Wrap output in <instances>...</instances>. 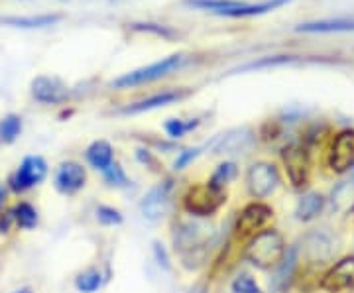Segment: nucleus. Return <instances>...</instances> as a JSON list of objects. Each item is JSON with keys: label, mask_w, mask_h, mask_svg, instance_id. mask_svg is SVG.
I'll use <instances>...</instances> for the list:
<instances>
[{"label": "nucleus", "mask_w": 354, "mask_h": 293, "mask_svg": "<svg viewBox=\"0 0 354 293\" xmlns=\"http://www.w3.org/2000/svg\"><path fill=\"white\" fill-rule=\"evenodd\" d=\"M286 252H288V246L281 232L276 229H266L254 234L252 240L246 244L244 256L256 268L276 270L286 258Z\"/></svg>", "instance_id": "nucleus-1"}, {"label": "nucleus", "mask_w": 354, "mask_h": 293, "mask_svg": "<svg viewBox=\"0 0 354 293\" xmlns=\"http://www.w3.org/2000/svg\"><path fill=\"white\" fill-rule=\"evenodd\" d=\"M187 62L185 53H174V55H167L162 62H156L152 65H146V67H140L136 71H130L124 75L116 77L111 87L113 89H130V87H138V85H146V83H152L158 81L162 77H167L169 73L177 71L179 67H183V64Z\"/></svg>", "instance_id": "nucleus-2"}, {"label": "nucleus", "mask_w": 354, "mask_h": 293, "mask_svg": "<svg viewBox=\"0 0 354 293\" xmlns=\"http://www.w3.org/2000/svg\"><path fill=\"white\" fill-rule=\"evenodd\" d=\"M227 201L225 189H216L209 181L195 183L183 195V209L195 218H207L215 215L216 211Z\"/></svg>", "instance_id": "nucleus-3"}, {"label": "nucleus", "mask_w": 354, "mask_h": 293, "mask_svg": "<svg viewBox=\"0 0 354 293\" xmlns=\"http://www.w3.org/2000/svg\"><path fill=\"white\" fill-rule=\"evenodd\" d=\"M211 236H213V229L201 223L199 218H195V220H185L177 227L174 244L177 252L187 262L193 256L201 254L211 243Z\"/></svg>", "instance_id": "nucleus-4"}, {"label": "nucleus", "mask_w": 354, "mask_h": 293, "mask_svg": "<svg viewBox=\"0 0 354 293\" xmlns=\"http://www.w3.org/2000/svg\"><path fill=\"white\" fill-rule=\"evenodd\" d=\"M246 185H248L250 195L256 197V199L270 197L279 185L278 167L270 164V162H256L246 173Z\"/></svg>", "instance_id": "nucleus-5"}, {"label": "nucleus", "mask_w": 354, "mask_h": 293, "mask_svg": "<svg viewBox=\"0 0 354 293\" xmlns=\"http://www.w3.org/2000/svg\"><path fill=\"white\" fill-rule=\"evenodd\" d=\"M48 176V164L41 155H28L10 178V187L16 193H24L39 185Z\"/></svg>", "instance_id": "nucleus-6"}, {"label": "nucleus", "mask_w": 354, "mask_h": 293, "mask_svg": "<svg viewBox=\"0 0 354 293\" xmlns=\"http://www.w3.org/2000/svg\"><path fill=\"white\" fill-rule=\"evenodd\" d=\"M272 217H274V211L266 203L256 201V203L246 205L239 215V220H236V234L241 238L254 236L260 230H264V227L272 220Z\"/></svg>", "instance_id": "nucleus-7"}, {"label": "nucleus", "mask_w": 354, "mask_h": 293, "mask_svg": "<svg viewBox=\"0 0 354 293\" xmlns=\"http://www.w3.org/2000/svg\"><path fill=\"white\" fill-rule=\"evenodd\" d=\"M321 290L327 293H344L354 290V256L339 260L333 268L323 276Z\"/></svg>", "instance_id": "nucleus-8"}, {"label": "nucleus", "mask_w": 354, "mask_h": 293, "mask_svg": "<svg viewBox=\"0 0 354 293\" xmlns=\"http://www.w3.org/2000/svg\"><path fill=\"white\" fill-rule=\"evenodd\" d=\"M281 160H283V166H286L291 185L297 189L307 185L311 167H309V155L305 152V148L297 146V144H291L281 152Z\"/></svg>", "instance_id": "nucleus-9"}, {"label": "nucleus", "mask_w": 354, "mask_h": 293, "mask_svg": "<svg viewBox=\"0 0 354 293\" xmlns=\"http://www.w3.org/2000/svg\"><path fill=\"white\" fill-rule=\"evenodd\" d=\"M329 167L335 173H346L354 167V130H342L333 140Z\"/></svg>", "instance_id": "nucleus-10"}, {"label": "nucleus", "mask_w": 354, "mask_h": 293, "mask_svg": "<svg viewBox=\"0 0 354 293\" xmlns=\"http://www.w3.org/2000/svg\"><path fill=\"white\" fill-rule=\"evenodd\" d=\"M337 244L329 232L313 230L304 238V256L313 264H327L333 260Z\"/></svg>", "instance_id": "nucleus-11"}, {"label": "nucleus", "mask_w": 354, "mask_h": 293, "mask_svg": "<svg viewBox=\"0 0 354 293\" xmlns=\"http://www.w3.org/2000/svg\"><path fill=\"white\" fill-rule=\"evenodd\" d=\"M69 91L57 77H36L32 81V97L41 104H59L67 101Z\"/></svg>", "instance_id": "nucleus-12"}, {"label": "nucleus", "mask_w": 354, "mask_h": 293, "mask_svg": "<svg viewBox=\"0 0 354 293\" xmlns=\"http://www.w3.org/2000/svg\"><path fill=\"white\" fill-rule=\"evenodd\" d=\"M167 207H169V185L167 183L152 187L150 191L144 195V199L140 203L142 215L148 220H152V223H158V220H162L165 217Z\"/></svg>", "instance_id": "nucleus-13"}, {"label": "nucleus", "mask_w": 354, "mask_h": 293, "mask_svg": "<svg viewBox=\"0 0 354 293\" xmlns=\"http://www.w3.org/2000/svg\"><path fill=\"white\" fill-rule=\"evenodd\" d=\"M254 136L250 128H236L227 134L216 136L211 148L215 153H242L252 146Z\"/></svg>", "instance_id": "nucleus-14"}, {"label": "nucleus", "mask_w": 354, "mask_h": 293, "mask_svg": "<svg viewBox=\"0 0 354 293\" xmlns=\"http://www.w3.org/2000/svg\"><path fill=\"white\" fill-rule=\"evenodd\" d=\"M85 181H87V171L77 162H65L55 173V187H57V191L64 193V195L77 193L85 185Z\"/></svg>", "instance_id": "nucleus-15"}, {"label": "nucleus", "mask_w": 354, "mask_h": 293, "mask_svg": "<svg viewBox=\"0 0 354 293\" xmlns=\"http://www.w3.org/2000/svg\"><path fill=\"white\" fill-rule=\"evenodd\" d=\"M185 97H187L185 91H164V93H158L153 97L128 104L127 108H122V113L124 115H138V113H146V111H153V108H162V106H167V104H174V102L181 101Z\"/></svg>", "instance_id": "nucleus-16"}, {"label": "nucleus", "mask_w": 354, "mask_h": 293, "mask_svg": "<svg viewBox=\"0 0 354 293\" xmlns=\"http://www.w3.org/2000/svg\"><path fill=\"white\" fill-rule=\"evenodd\" d=\"M299 34H337V32H354V18H325L305 22L295 28Z\"/></svg>", "instance_id": "nucleus-17"}, {"label": "nucleus", "mask_w": 354, "mask_h": 293, "mask_svg": "<svg viewBox=\"0 0 354 293\" xmlns=\"http://www.w3.org/2000/svg\"><path fill=\"white\" fill-rule=\"evenodd\" d=\"M293 0H264V2H254V4H248V2H239L236 8H232L230 12H227L225 16L228 18H246V16H260V14H268L276 8H281L286 4H290Z\"/></svg>", "instance_id": "nucleus-18"}, {"label": "nucleus", "mask_w": 354, "mask_h": 293, "mask_svg": "<svg viewBox=\"0 0 354 293\" xmlns=\"http://www.w3.org/2000/svg\"><path fill=\"white\" fill-rule=\"evenodd\" d=\"M323 207H325V197H323L321 193H305L304 197L297 201V207H295V218L301 220V223H309V220H313V218L319 217V213L323 211Z\"/></svg>", "instance_id": "nucleus-19"}, {"label": "nucleus", "mask_w": 354, "mask_h": 293, "mask_svg": "<svg viewBox=\"0 0 354 293\" xmlns=\"http://www.w3.org/2000/svg\"><path fill=\"white\" fill-rule=\"evenodd\" d=\"M295 268H297V248H290L286 252V258L281 260V264L276 268V278H274L272 287L279 293L286 292L293 274H295Z\"/></svg>", "instance_id": "nucleus-20"}, {"label": "nucleus", "mask_w": 354, "mask_h": 293, "mask_svg": "<svg viewBox=\"0 0 354 293\" xmlns=\"http://www.w3.org/2000/svg\"><path fill=\"white\" fill-rule=\"evenodd\" d=\"M85 155H87L88 164L95 167V169H99V171H104L114 162L113 146L106 140L93 142L87 148Z\"/></svg>", "instance_id": "nucleus-21"}, {"label": "nucleus", "mask_w": 354, "mask_h": 293, "mask_svg": "<svg viewBox=\"0 0 354 293\" xmlns=\"http://www.w3.org/2000/svg\"><path fill=\"white\" fill-rule=\"evenodd\" d=\"M64 16L62 14H39V16H8L0 22L14 28H46V26L57 24Z\"/></svg>", "instance_id": "nucleus-22"}, {"label": "nucleus", "mask_w": 354, "mask_h": 293, "mask_svg": "<svg viewBox=\"0 0 354 293\" xmlns=\"http://www.w3.org/2000/svg\"><path fill=\"white\" fill-rule=\"evenodd\" d=\"M330 207L337 213H346L354 207V179L339 183L330 193Z\"/></svg>", "instance_id": "nucleus-23"}, {"label": "nucleus", "mask_w": 354, "mask_h": 293, "mask_svg": "<svg viewBox=\"0 0 354 293\" xmlns=\"http://www.w3.org/2000/svg\"><path fill=\"white\" fill-rule=\"evenodd\" d=\"M14 220L20 229H36L38 227V211L30 203H18L14 207Z\"/></svg>", "instance_id": "nucleus-24"}, {"label": "nucleus", "mask_w": 354, "mask_h": 293, "mask_svg": "<svg viewBox=\"0 0 354 293\" xmlns=\"http://www.w3.org/2000/svg\"><path fill=\"white\" fill-rule=\"evenodd\" d=\"M239 176V167L236 164H232V162H225V164H221V166L216 167L215 173L211 176L209 179V183L216 187V189H225L230 181H234Z\"/></svg>", "instance_id": "nucleus-25"}, {"label": "nucleus", "mask_w": 354, "mask_h": 293, "mask_svg": "<svg viewBox=\"0 0 354 293\" xmlns=\"http://www.w3.org/2000/svg\"><path fill=\"white\" fill-rule=\"evenodd\" d=\"M22 132V118L16 115L4 116L0 120V140L4 144H12Z\"/></svg>", "instance_id": "nucleus-26"}, {"label": "nucleus", "mask_w": 354, "mask_h": 293, "mask_svg": "<svg viewBox=\"0 0 354 293\" xmlns=\"http://www.w3.org/2000/svg\"><path fill=\"white\" fill-rule=\"evenodd\" d=\"M102 285V276L99 270H87L79 274L75 280V287L81 293H95Z\"/></svg>", "instance_id": "nucleus-27"}, {"label": "nucleus", "mask_w": 354, "mask_h": 293, "mask_svg": "<svg viewBox=\"0 0 354 293\" xmlns=\"http://www.w3.org/2000/svg\"><path fill=\"white\" fill-rule=\"evenodd\" d=\"M199 126V120H191V122H185V120H181V118H169L167 122H165V132L171 136V138H181V136H185L189 130Z\"/></svg>", "instance_id": "nucleus-28"}, {"label": "nucleus", "mask_w": 354, "mask_h": 293, "mask_svg": "<svg viewBox=\"0 0 354 293\" xmlns=\"http://www.w3.org/2000/svg\"><path fill=\"white\" fill-rule=\"evenodd\" d=\"M102 173H104V179H106V183H109V185H114V187H124V185L128 183V178H127V173H124V169L120 167V164H116V162H113V164L106 167Z\"/></svg>", "instance_id": "nucleus-29"}, {"label": "nucleus", "mask_w": 354, "mask_h": 293, "mask_svg": "<svg viewBox=\"0 0 354 293\" xmlns=\"http://www.w3.org/2000/svg\"><path fill=\"white\" fill-rule=\"evenodd\" d=\"M232 293H262V290L252 276L241 274L236 280L232 281Z\"/></svg>", "instance_id": "nucleus-30"}, {"label": "nucleus", "mask_w": 354, "mask_h": 293, "mask_svg": "<svg viewBox=\"0 0 354 293\" xmlns=\"http://www.w3.org/2000/svg\"><path fill=\"white\" fill-rule=\"evenodd\" d=\"M293 62V57L290 55H276V57H266V59H260V62H252V64L244 65L239 69V73L241 71H254V69H262V67H274V65H286L291 64Z\"/></svg>", "instance_id": "nucleus-31"}, {"label": "nucleus", "mask_w": 354, "mask_h": 293, "mask_svg": "<svg viewBox=\"0 0 354 293\" xmlns=\"http://www.w3.org/2000/svg\"><path fill=\"white\" fill-rule=\"evenodd\" d=\"M97 220L101 225H104V227H114V225H120L122 223V215H120V211H116L113 207L101 205L97 209Z\"/></svg>", "instance_id": "nucleus-32"}, {"label": "nucleus", "mask_w": 354, "mask_h": 293, "mask_svg": "<svg viewBox=\"0 0 354 293\" xmlns=\"http://www.w3.org/2000/svg\"><path fill=\"white\" fill-rule=\"evenodd\" d=\"M199 153H201V148H189V150H183V152L177 155V160L174 166H176V169H185L193 160H197V158H199Z\"/></svg>", "instance_id": "nucleus-33"}, {"label": "nucleus", "mask_w": 354, "mask_h": 293, "mask_svg": "<svg viewBox=\"0 0 354 293\" xmlns=\"http://www.w3.org/2000/svg\"><path fill=\"white\" fill-rule=\"evenodd\" d=\"M134 30L153 32V34L164 36V38H171V36H174V32H171V30H167L165 26H160V24H134Z\"/></svg>", "instance_id": "nucleus-34"}, {"label": "nucleus", "mask_w": 354, "mask_h": 293, "mask_svg": "<svg viewBox=\"0 0 354 293\" xmlns=\"http://www.w3.org/2000/svg\"><path fill=\"white\" fill-rule=\"evenodd\" d=\"M153 254H156V260H158V264H160V266H164L165 270L171 268V264H169V256H167V252H165L164 244L153 243Z\"/></svg>", "instance_id": "nucleus-35"}, {"label": "nucleus", "mask_w": 354, "mask_h": 293, "mask_svg": "<svg viewBox=\"0 0 354 293\" xmlns=\"http://www.w3.org/2000/svg\"><path fill=\"white\" fill-rule=\"evenodd\" d=\"M12 225H16V220H14V211H6V213L0 215V232H8Z\"/></svg>", "instance_id": "nucleus-36"}, {"label": "nucleus", "mask_w": 354, "mask_h": 293, "mask_svg": "<svg viewBox=\"0 0 354 293\" xmlns=\"http://www.w3.org/2000/svg\"><path fill=\"white\" fill-rule=\"evenodd\" d=\"M4 203V191H2V187H0V207Z\"/></svg>", "instance_id": "nucleus-37"}, {"label": "nucleus", "mask_w": 354, "mask_h": 293, "mask_svg": "<svg viewBox=\"0 0 354 293\" xmlns=\"http://www.w3.org/2000/svg\"><path fill=\"white\" fill-rule=\"evenodd\" d=\"M16 293H32L30 290H20V292H16Z\"/></svg>", "instance_id": "nucleus-38"}, {"label": "nucleus", "mask_w": 354, "mask_h": 293, "mask_svg": "<svg viewBox=\"0 0 354 293\" xmlns=\"http://www.w3.org/2000/svg\"><path fill=\"white\" fill-rule=\"evenodd\" d=\"M353 179H354V167H353Z\"/></svg>", "instance_id": "nucleus-39"}, {"label": "nucleus", "mask_w": 354, "mask_h": 293, "mask_svg": "<svg viewBox=\"0 0 354 293\" xmlns=\"http://www.w3.org/2000/svg\"><path fill=\"white\" fill-rule=\"evenodd\" d=\"M353 211H354V207H353Z\"/></svg>", "instance_id": "nucleus-40"}]
</instances>
